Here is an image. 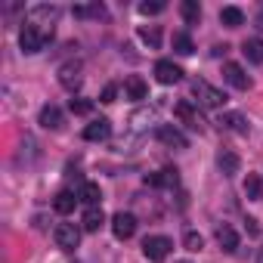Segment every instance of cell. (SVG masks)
I'll use <instances>...</instances> for the list:
<instances>
[{"label": "cell", "mask_w": 263, "mask_h": 263, "mask_svg": "<svg viewBox=\"0 0 263 263\" xmlns=\"http://www.w3.org/2000/svg\"><path fill=\"white\" fill-rule=\"evenodd\" d=\"M220 22H223L226 28H238V25H245V13H241L238 7H223V10H220Z\"/></svg>", "instance_id": "cell-22"}, {"label": "cell", "mask_w": 263, "mask_h": 263, "mask_svg": "<svg viewBox=\"0 0 263 263\" xmlns=\"http://www.w3.org/2000/svg\"><path fill=\"white\" fill-rule=\"evenodd\" d=\"M257 263H263V248H260V254H257Z\"/></svg>", "instance_id": "cell-35"}, {"label": "cell", "mask_w": 263, "mask_h": 263, "mask_svg": "<svg viewBox=\"0 0 263 263\" xmlns=\"http://www.w3.org/2000/svg\"><path fill=\"white\" fill-rule=\"evenodd\" d=\"M140 37H143L152 50L161 47V28H158V25H143V28H140Z\"/></svg>", "instance_id": "cell-27"}, {"label": "cell", "mask_w": 263, "mask_h": 263, "mask_svg": "<svg viewBox=\"0 0 263 263\" xmlns=\"http://www.w3.org/2000/svg\"><path fill=\"white\" fill-rule=\"evenodd\" d=\"M53 37V28H44V25H25L22 28V34H19V47H22V53H41L44 47H47V41Z\"/></svg>", "instance_id": "cell-1"}, {"label": "cell", "mask_w": 263, "mask_h": 263, "mask_svg": "<svg viewBox=\"0 0 263 263\" xmlns=\"http://www.w3.org/2000/svg\"><path fill=\"white\" fill-rule=\"evenodd\" d=\"M68 108H71L74 115H90V111H93V102H90V99H71Z\"/></svg>", "instance_id": "cell-31"}, {"label": "cell", "mask_w": 263, "mask_h": 263, "mask_svg": "<svg viewBox=\"0 0 263 263\" xmlns=\"http://www.w3.org/2000/svg\"><path fill=\"white\" fill-rule=\"evenodd\" d=\"M115 96H118V87H115V84H105V90H102V99H99V102H105V105H108V102H115Z\"/></svg>", "instance_id": "cell-32"}, {"label": "cell", "mask_w": 263, "mask_h": 263, "mask_svg": "<svg viewBox=\"0 0 263 263\" xmlns=\"http://www.w3.org/2000/svg\"><path fill=\"white\" fill-rule=\"evenodd\" d=\"M111 232H115V238H121V241L134 238V232H137V217L127 214V211H118V214L111 217Z\"/></svg>", "instance_id": "cell-4"}, {"label": "cell", "mask_w": 263, "mask_h": 263, "mask_svg": "<svg viewBox=\"0 0 263 263\" xmlns=\"http://www.w3.org/2000/svg\"><path fill=\"white\" fill-rule=\"evenodd\" d=\"M155 78H158V84H177V81H183V68L174 65L171 59H158L155 62Z\"/></svg>", "instance_id": "cell-9"}, {"label": "cell", "mask_w": 263, "mask_h": 263, "mask_svg": "<svg viewBox=\"0 0 263 263\" xmlns=\"http://www.w3.org/2000/svg\"><path fill=\"white\" fill-rule=\"evenodd\" d=\"M124 93H127V99L140 102V99H146V96H149V87H146V81H143L140 74H130V78L124 81Z\"/></svg>", "instance_id": "cell-14"}, {"label": "cell", "mask_w": 263, "mask_h": 263, "mask_svg": "<svg viewBox=\"0 0 263 263\" xmlns=\"http://www.w3.org/2000/svg\"><path fill=\"white\" fill-rule=\"evenodd\" d=\"M245 229H248L251 235H260V226H257V220H254V217H248V220H245Z\"/></svg>", "instance_id": "cell-33"}, {"label": "cell", "mask_w": 263, "mask_h": 263, "mask_svg": "<svg viewBox=\"0 0 263 263\" xmlns=\"http://www.w3.org/2000/svg\"><path fill=\"white\" fill-rule=\"evenodd\" d=\"M53 238H56V245H59L62 251H74V248L81 245V229H78L74 223H59L56 232H53Z\"/></svg>", "instance_id": "cell-5"}, {"label": "cell", "mask_w": 263, "mask_h": 263, "mask_svg": "<svg viewBox=\"0 0 263 263\" xmlns=\"http://www.w3.org/2000/svg\"><path fill=\"white\" fill-rule=\"evenodd\" d=\"M245 195H248L251 201H260V198H263V180H260L257 174H248V180H245Z\"/></svg>", "instance_id": "cell-25"}, {"label": "cell", "mask_w": 263, "mask_h": 263, "mask_svg": "<svg viewBox=\"0 0 263 263\" xmlns=\"http://www.w3.org/2000/svg\"><path fill=\"white\" fill-rule=\"evenodd\" d=\"M223 78H226V84H232L235 90H248V87H251V78L245 74V68H241L238 62H226V65H223Z\"/></svg>", "instance_id": "cell-11"}, {"label": "cell", "mask_w": 263, "mask_h": 263, "mask_svg": "<svg viewBox=\"0 0 263 263\" xmlns=\"http://www.w3.org/2000/svg\"><path fill=\"white\" fill-rule=\"evenodd\" d=\"M81 223H84V229H87V232H99V229H102V223H105V214H102V208H87Z\"/></svg>", "instance_id": "cell-20"}, {"label": "cell", "mask_w": 263, "mask_h": 263, "mask_svg": "<svg viewBox=\"0 0 263 263\" xmlns=\"http://www.w3.org/2000/svg\"><path fill=\"white\" fill-rule=\"evenodd\" d=\"M171 248H174V241H171L167 235H149V238L143 241V254H146V260H152V263H164V260L171 257Z\"/></svg>", "instance_id": "cell-2"}, {"label": "cell", "mask_w": 263, "mask_h": 263, "mask_svg": "<svg viewBox=\"0 0 263 263\" xmlns=\"http://www.w3.org/2000/svg\"><path fill=\"white\" fill-rule=\"evenodd\" d=\"M164 10H167L164 0H152V4L146 0V4H140V13H143V16H158V13H164Z\"/></svg>", "instance_id": "cell-29"}, {"label": "cell", "mask_w": 263, "mask_h": 263, "mask_svg": "<svg viewBox=\"0 0 263 263\" xmlns=\"http://www.w3.org/2000/svg\"><path fill=\"white\" fill-rule=\"evenodd\" d=\"M37 121H41V127H44V130H59V127L65 124V118H62V108H59V105H44Z\"/></svg>", "instance_id": "cell-13"}, {"label": "cell", "mask_w": 263, "mask_h": 263, "mask_svg": "<svg viewBox=\"0 0 263 263\" xmlns=\"http://www.w3.org/2000/svg\"><path fill=\"white\" fill-rule=\"evenodd\" d=\"M78 198H81L84 204H90V208H99L102 192H99V186H96V183H84V186H81V192H78Z\"/></svg>", "instance_id": "cell-23"}, {"label": "cell", "mask_w": 263, "mask_h": 263, "mask_svg": "<svg viewBox=\"0 0 263 263\" xmlns=\"http://www.w3.org/2000/svg\"><path fill=\"white\" fill-rule=\"evenodd\" d=\"M174 115L186 124V127H192V130H201L204 127V121H201V115H198V108L189 102V99H180L177 105H174Z\"/></svg>", "instance_id": "cell-6"}, {"label": "cell", "mask_w": 263, "mask_h": 263, "mask_svg": "<svg viewBox=\"0 0 263 263\" xmlns=\"http://www.w3.org/2000/svg\"><path fill=\"white\" fill-rule=\"evenodd\" d=\"M217 241H220V248H223L226 254H232V251L238 248V232H235L232 226H220V229H217Z\"/></svg>", "instance_id": "cell-21"}, {"label": "cell", "mask_w": 263, "mask_h": 263, "mask_svg": "<svg viewBox=\"0 0 263 263\" xmlns=\"http://www.w3.org/2000/svg\"><path fill=\"white\" fill-rule=\"evenodd\" d=\"M217 124H220L223 130H232V134H248V118L238 115V111H223V115L217 118Z\"/></svg>", "instance_id": "cell-12"}, {"label": "cell", "mask_w": 263, "mask_h": 263, "mask_svg": "<svg viewBox=\"0 0 263 263\" xmlns=\"http://www.w3.org/2000/svg\"><path fill=\"white\" fill-rule=\"evenodd\" d=\"M254 25L263 31V4H260V10H257V19H254Z\"/></svg>", "instance_id": "cell-34"}, {"label": "cell", "mask_w": 263, "mask_h": 263, "mask_svg": "<svg viewBox=\"0 0 263 263\" xmlns=\"http://www.w3.org/2000/svg\"><path fill=\"white\" fill-rule=\"evenodd\" d=\"M192 93L198 96V102L201 105H208V108H220L223 102H226V93L223 90H217V87H211L208 81H195L192 84Z\"/></svg>", "instance_id": "cell-3"}, {"label": "cell", "mask_w": 263, "mask_h": 263, "mask_svg": "<svg viewBox=\"0 0 263 263\" xmlns=\"http://www.w3.org/2000/svg\"><path fill=\"white\" fill-rule=\"evenodd\" d=\"M78 201H81V198H78L74 192L62 189V192L53 198V208H56V214H62V217H65V214H71V211H74V204H78Z\"/></svg>", "instance_id": "cell-18"}, {"label": "cell", "mask_w": 263, "mask_h": 263, "mask_svg": "<svg viewBox=\"0 0 263 263\" xmlns=\"http://www.w3.org/2000/svg\"><path fill=\"white\" fill-rule=\"evenodd\" d=\"M155 137H158L164 146H171V149H186V146H189V140L180 134V130H177L174 124H161V127L155 130Z\"/></svg>", "instance_id": "cell-8"}, {"label": "cell", "mask_w": 263, "mask_h": 263, "mask_svg": "<svg viewBox=\"0 0 263 263\" xmlns=\"http://www.w3.org/2000/svg\"><path fill=\"white\" fill-rule=\"evenodd\" d=\"M146 183H149V186H167V189H171V186H177V183H180V177H177V171H174V167H164V171H158V174H149V177H146Z\"/></svg>", "instance_id": "cell-17"}, {"label": "cell", "mask_w": 263, "mask_h": 263, "mask_svg": "<svg viewBox=\"0 0 263 263\" xmlns=\"http://www.w3.org/2000/svg\"><path fill=\"white\" fill-rule=\"evenodd\" d=\"M217 167H220L226 177H232V174H238L241 161H238V155H235L232 149H220V152H217Z\"/></svg>", "instance_id": "cell-16"}, {"label": "cell", "mask_w": 263, "mask_h": 263, "mask_svg": "<svg viewBox=\"0 0 263 263\" xmlns=\"http://www.w3.org/2000/svg\"><path fill=\"white\" fill-rule=\"evenodd\" d=\"M105 7L102 4H90V7H74V19H105Z\"/></svg>", "instance_id": "cell-24"}, {"label": "cell", "mask_w": 263, "mask_h": 263, "mask_svg": "<svg viewBox=\"0 0 263 263\" xmlns=\"http://www.w3.org/2000/svg\"><path fill=\"white\" fill-rule=\"evenodd\" d=\"M111 137V121L108 118H99V121H90L84 127V140L87 143H105Z\"/></svg>", "instance_id": "cell-7"}, {"label": "cell", "mask_w": 263, "mask_h": 263, "mask_svg": "<svg viewBox=\"0 0 263 263\" xmlns=\"http://www.w3.org/2000/svg\"><path fill=\"white\" fill-rule=\"evenodd\" d=\"M180 13H183V19H186L189 25H198V19H201L198 0H183V4H180Z\"/></svg>", "instance_id": "cell-26"}, {"label": "cell", "mask_w": 263, "mask_h": 263, "mask_svg": "<svg viewBox=\"0 0 263 263\" xmlns=\"http://www.w3.org/2000/svg\"><path fill=\"white\" fill-rule=\"evenodd\" d=\"M31 25H37V22H44V28L50 25V22H56L59 19V7H47V4H41V7H31ZM53 28V25H50Z\"/></svg>", "instance_id": "cell-15"}, {"label": "cell", "mask_w": 263, "mask_h": 263, "mask_svg": "<svg viewBox=\"0 0 263 263\" xmlns=\"http://www.w3.org/2000/svg\"><path fill=\"white\" fill-rule=\"evenodd\" d=\"M84 68H81V62H65L62 68H59V84L65 87V90H78L81 87V81H84V74H81Z\"/></svg>", "instance_id": "cell-10"}, {"label": "cell", "mask_w": 263, "mask_h": 263, "mask_svg": "<svg viewBox=\"0 0 263 263\" xmlns=\"http://www.w3.org/2000/svg\"><path fill=\"white\" fill-rule=\"evenodd\" d=\"M183 245H186V251H201V248H204V238H201L198 232L189 229V232L183 235Z\"/></svg>", "instance_id": "cell-30"}, {"label": "cell", "mask_w": 263, "mask_h": 263, "mask_svg": "<svg viewBox=\"0 0 263 263\" xmlns=\"http://www.w3.org/2000/svg\"><path fill=\"white\" fill-rule=\"evenodd\" d=\"M241 53H245V59H248V62L263 65V41H260V37L245 41V44H241Z\"/></svg>", "instance_id": "cell-19"}, {"label": "cell", "mask_w": 263, "mask_h": 263, "mask_svg": "<svg viewBox=\"0 0 263 263\" xmlns=\"http://www.w3.org/2000/svg\"><path fill=\"white\" fill-rule=\"evenodd\" d=\"M174 50H177L180 56H189V53L195 50V44H192V37H189L186 31H177V34H174Z\"/></svg>", "instance_id": "cell-28"}]
</instances>
